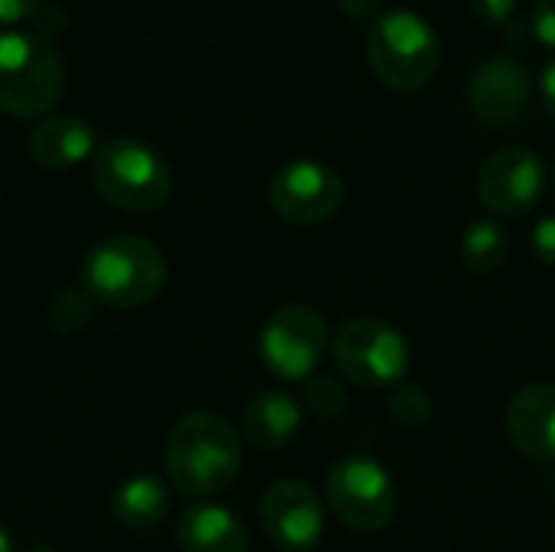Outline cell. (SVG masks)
<instances>
[{"label":"cell","mask_w":555,"mask_h":552,"mask_svg":"<svg viewBox=\"0 0 555 552\" xmlns=\"http://www.w3.org/2000/svg\"><path fill=\"white\" fill-rule=\"evenodd\" d=\"M0 552H13V537L3 524H0Z\"/></svg>","instance_id":"cell-28"},{"label":"cell","mask_w":555,"mask_h":552,"mask_svg":"<svg viewBox=\"0 0 555 552\" xmlns=\"http://www.w3.org/2000/svg\"><path fill=\"white\" fill-rule=\"evenodd\" d=\"M540 94H543V104H546L550 117L555 120V59L553 62H546V68H543V75H540Z\"/></svg>","instance_id":"cell-27"},{"label":"cell","mask_w":555,"mask_h":552,"mask_svg":"<svg viewBox=\"0 0 555 552\" xmlns=\"http://www.w3.org/2000/svg\"><path fill=\"white\" fill-rule=\"evenodd\" d=\"M335 7H338V13H341L345 20H351V23H367V26L384 13L380 0H335Z\"/></svg>","instance_id":"cell-24"},{"label":"cell","mask_w":555,"mask_h":552,"mask_svg":"<svg viewBox=\"0 0 555 552\" xmlns=\"http://www.w3.org/2000/svg\"><path fill=\"white\" fill-rule=\"evenodd\" d=\"M533 81L524 62L511 55L485 59L468 78V111L485 127H514L530 107Z\"/></svg>","instance_id":"cell-12"},{"label":"cell","mask_w":555,"mask_h":552,"mask_svg":"<svg viewBox=\"0 0 555 552\" xmlns=\"http://www.w3.org/2000/svg\"><path fill=\"white\" fill-rule=\"evenodd\" d=\"M94 316V299L85 293H75V290H62L55 293L52 306H49V319L59 332H78L91 322Z\"/></svg>","instance_id":"cell-21"},{"label":"cell","mask_w":555,"mask_h":552,"mask_svg":"<svg viewBox=\"0 0 555 552\" xmlns=\"http://www.w3.org/2000/svg\"><path fill=\"white\" fill-rule=\"evenodd\" d=\"M546 192V166L527 146H504L478 169V198L494 215H524Z\"/></svg>","instance_id":"cell-11"},{"label":"cell","mask_w":555,"mask_h":552,"mask_svg":"<svg viewBox=\"0 0 555 552\" xmlns=\"http://www.w3.org/2000/svg\"><path fill=\"white\" fill-rule=\"evenodd\" d=\"M511 254V234L498 221H475L462 234V264L472 273H494Z\"/></svg>","instance_id":"cell-18"},{"label":"cell","mask_w":555,"mask_h":552,"mask_svg":"<svg viewBox=\"0 0 555 552\" xmlns=\"http://www.w3.org/2000/svg\"><path fill=\"white\" fill-rule=\"evenodd\" d=\"M332 358L354 387L393 390L410 368V345L390 322L358 316L335 332Z\"/></svg>","instance_id":"cell-6"},{"label":"cell","mask_w":555,"mask_h":552,"mask_svg":"<svg viewBox=\"0 0 555 552\" xmlns=\"http://www.w3.org/2000/svg\"><path fill=\"white\" fill-rule=\"evenodd\" d=\"M533 251L546 267H555V215H546L533 228Z\"/></svg>","instance_id":"cell-25"},{"label":"cell","mask_w":555,"mask_h":552,"mask_svg":"<svg viewBox=\"0 0 555 552\" xmlns=\"http://www.w3.org/2000/svg\"><path fill=\"white\" fill-rule=\"evenodd\" d=\"M367 62L387 88L423 91L439 72V36L416 10H384L367 26Z\"/></svg>","instance_id":"cell-3"},{"label":"cell","mask_w":555,"mask_h":552,"mask_svg":"<svg viewBox=\"0 0 555 552\" xmlns=\"http://www.w3.org/2000/svg\"><path fill=\"white\" fill-rule=\"evenodd\" d=\"M166 283V260L156 244L137 234H114L98 241L85 257V290L94 303L111 309H137L159 296Z\"/></svg>","instance_id":"cell-2"},{"label":"cell","mask_w":555,"mask_h":552,"mask_svg":"<svg viewBox=\"0 0 555 552\" xmlns=\"http://www.w3.org/2000/svg\"><path fill=\"white\" fill-rule=\"evenodd\" d=\"M241 462V439L218 413H189L166 439V475L189 498L224 491L237 478Z\"/></svg>","instance_id":"cell-1"},{"label":"cell","mask_w":555,"mask_h":552,"mask_svg":"<svg viewBox=\"0 0 555 552\" xmlns=\"http://www.w3.org/2000/svg\"><path fill=\"white\" fill-rule=\"evenodd\" d=\"M507 436L533 462H555V384L524 387L507 407Z\"/></svg>","instance_id":"cell-13"},{"label":"cell","mask_w":555,"mask_h":552,"mask_svg":"<svg viewBox=\"0 0 555 552\" xmlns=\"http://www.w3.org/2000/svg\"><path fill=\"white\" fill-rule=\"evenodd\" d=\"M29 552H55V550H46V547H33Z\"/></svg>","instance_id":"cell-29"},{"label":"cell","mask_w":555,"mask_h":552,"mask_svg":"<svg viewBox=\"0 0 555 552\" xmlns=\"http://www.w3.org/2000/svg\"><path fill=\"white\" fill-rule=\"evenodd\" d=\"M65 88V65L49 36L36 29L0 33V111L42 117Z\"/></svg>","instance_id":"cell-4"},{"label":"cell","mask_w":555,"mask_h":552,"mask_svg":"<svg viewBox=\"0 0 555 552\" xmlns=\"http://www.w3.org/2000/svg\"><path fill=\"white\" fill-rule=\"evenodd\" d=\"M94 192L120 211H153L172 195L169 163L133 137H111L91 156Z\"/></svg>","instance_id":"cell-5"},{"label":"cell","mask_w":555,"mask_h":552,"mask_svg":"<svg viewBox=\"0 0 555 552\" xmlns=\"http://www.w3.org/2000/svg\"><path fill=\"white\" fill-rule=\"evenodd\" d=\"M182 552H247L250 534L244 521L221 504H189L179 517Z\"/></svg>","instance_id":"cell-15"},{"label":"cell","mask_w":555,"mask_h":552,"mask_svg":"<svg viewBox=\"0 0 555 552\" xmlns=\"http://www.w3.org/2000/svg\"><path fill=\"white\" fill-rule=\"evenodd\" d=\"M36 10H39V0H0V26L33 20Z\"/></svg>","instance_id":"cell-26"},{"label":"cell","mask_w":555,"mask_h":552,"mask_svg":"<svg viewBox=\"0 0 555 552\" xmlns=\"http://www.w3.org/2000/svg\"><path fill=\"white\" fill-rule=\"evenodd\" d=\"M302 426V407L286 390H263L244 410V436L257 449H283Z\"/></svg>","instance_id":"cell-16"},{"label":"cell","mask_w":555,"mask_h":552,"mask_svg":"<svg viewBox=\"0 0 555 552\" xmlns=\"http://www.w3.org/2000/svg\"><path fill=\"white\" fill-rule=\"evenodd\" d=\"M472 10L488 26H507L517 13V0H472Z\"/></svg>","instance_id":"cell-23"},{"label":"cell","mask_w":555,"mask_h":552,"mask_svg":"<svg viewBox=\"0 0 555 552\" xmlns=\"http://www.w3.org/2000/svg\"><path fill=\"white\" fill-rule=\"evenodd\" d=\"M270 205L289 224H322L328 221L341 198V176L322 159H293L280 166L270 179Z\"/></svg>","instance_id":"cell-9"},{"label":"cell","mask_w":555,"mask_h":552,"mask_svg":"<svg viewBox=\"0 0 555 552\" xmlns=\"http://www.w3.org/2000/svg\"><path fill=\"white\" fill-rule=\"evenodd\" d=\"M98 150L94 130L85 117L72 114H55L36 124L29 133V156L42 169H68L85 159H91Z\"/></svg>","instance_id":"cell-14"},{"label":"cell","mask_w":555,"mask_h":552,"mask_svg":"<svg viewBox=\"0 0 555 552\" xmlns=\"http://www.w3.org/2000/svg\"><path fill=\"white\" fill-rule=\"evenodd\" d=\"M260 524L270 543L283 552H309L325 537V508L312 485L283 478L260 501Z\"/></svg>","instance_id":"cell-10"},{"label":"cell","mask_w":555,"mask_h":552,"mask_svg":"<svg viewBox=\"0 0 555 552\" xmlns=\"http://www.w3.org/2000/svg\"><path fill=\"white\" fill-rule=\"evenodd\" d=\"M553 540H555V534H553Z\"/></svg>","instance_id":"cell-30"},{"label":"cell","mask_w":555,"mask_h":552,"mask_svg":"<svg viewBox=\"0 0 555 552\" xmlns=\"http://www.w3.org/2000/svg\"><path fill=\"white\" fill-rule=\"evenodd\" d=\"M169 488L159 478L137 475L124 482L114 495V517L127 530H153L169 517Z\"/></svg>","instance_id":"cell-17"},{"label":"cell","mask_w":555,"mask_h":552,"mask_svg":"<svg viewBox=\"0 0 555 552\" xmlns=\"http://www.w3.org/2000/svg\"><path fill=\"white\" fill-rule=\"evenodd\" d=\"M328 345L325 319L312 306L276 309L260 332V358L283 381L312 377Z\"/></svg>","instance_id":"cell-8"},{"label":"cell","mask_w":555,"mask_h":552,"mask_svg":"<svg viewBox=\"0 0 555 552\" xmlns=\"http://www.w3.org/2000/svg\"><path fill=\"white\" fill-rule=\"evenodd\" d=\"M306 407L319 420H338L348 410V387L332 374H312L306 384Z\"/></svg>","instance_id":"cell-20"},{"label":"cell","mask_w":555,"mask_h":552,"mask_svg":"<svg viewBox=\"0 0 555 552\" xmlns=\"http://www.w3.org/2000/svg\"><path fill=\"white\" fill-rule=\"evenodd\" d=\"M325 498L335 517L361 534H377L390 527L400 508L390 472L367 455H348L335 462L325 478Z\"/></svg>","instance_id":"cell-7"},{"label":"cell","mask_w":555,"mask_h":552,"mask_svg":"<svg viewBox=\"0 0 555 552\" xmlns=\"http://www.w3.org/2000/svg\"><path fill=\"white\" fill-rule=\"evenodd\" d=\"M527 29L537 36V42H543L546 49H555V0H537L533 3Z\"/></svg>","instance_id":"cell-22"},{"label":"cell","mask_w":555,"mask_h":552,"mask_svg":"<svg viewBox=\"0 0 555 552\" xmlns=\"http://www.w3.org/2000/svg\"><path fill=\"white\" fill-rule=\"evenodd\" d=\"M387 413L393 416V423H400L406 429H420L433 420V400L423 387L397 384L387 394Z\"/></svg>","instance_id":"cell-19"}]
</instances>
